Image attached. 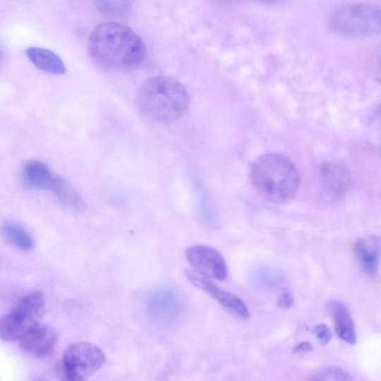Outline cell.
<instances>
[{
  "label": "cell",
  "mask_w": 381,
  "mask_h": 381,
  "mask_svg": "<svg viewBox=\"0 0 381 381\" xmlns=\"http://www.w3.org/2000/svg\"><path fill=\"white\" fill-rule=\"evenodd\" d=\"M320 182L324 195L329 200L339 202L344 200L349 192L351 175L341 163L331 162L321 168Z\"/></svg>",
  "instance_id": "30bf717a"
},
{
  "label": "cell",
  "mask_w": 381,
  "mask_h": 381,
  "mask_svg": "<svg viewBox=\"0 0 381 381\" xmlns=\"http://www.w3.org/2000/svg\"><path fill=\"white\" fill-rule=\"evenodd\" d=\"M294 303V298L292 294L288 291L284 290L279 296L278 301V306L281 308H290Z\"/></svg>",
  "instance_id": "7402d4cb"
},
{
  "label": "cell",
  "mask_w": 381,
  "mask_h": 381,
  "mask_svg": "<svg viewBox=\"0 0 381 381\" xmlns=\"http://www.w3.org/2000/svg\"><path fill=\"white\" fill-rule=\"evenodd\" d=\"M253 282L258 288L265 291H274L284 286L285 278L279 270L263 267L255 271Z\"/></svg>",
  "instance_id": "ac0fdd59"
},
{
  "label": "cell",
  "mask_w": 381,
  "mask_h": 381,
  "mask_svg": "<svg viewBox=\"0 0 381 381\" xmlns=\"http://www.w3.org/2000/svg\"><path fill=\"white\" fill-rule=\"evenodd\" d=\"M44 306L42 292L34 291L25 295L17 306L0 320V339L7 342L20 340L38 322Z\"/></svg>",
  "instance_id": "5b68a950"
},
{
  "label": "cell",
  "mask_w": 381,
  "mask_h": 381,
  "mask_svg": "<svg viewBox=\"0 0 381 381\" xmlns=\"http://www.w3.org/2000/svg\"><path fill=\"white\" fill-rule=\"evenodd\" d=\"M186 275L195 287L210 296L231 314L243 320L249 319V309L238 296L222 289L211 279L200 276L193 270H186Z\"/></svg>",
  "instance_id": "9c48e42d"
},
{
  "label": "cell",
  "mask_w": 381,
  "mask_h": 381,
  "mask_svg": "<svg viewBox=\"0 0 381 381\" xmlns=\"http://www.w3.org/2000/svg\"><path fill=\"white\" fill-rule=\"evenodd\" d=\"M104 362L103 351L85 342L68 346L63 356L64 370L71 381H87L90 375L102 368Z\"/></svg>",
  "instance_id": "8992f818"
},
{
  "label": "cell",
  "mask_w": 381,
  "mask_h": 381,
  "mask_svg": "<svg viewBox=\"0 0 381 381\" xmlns=\"http://www.w3.org/2000/svg\"><path fill=\"white\" fill-rule=\"evenodd\" d=\"M331 30L340 35L366 37L376 35L380 29V8L371 4H344L331 12Z\"/></svg>",
  "instance_id": "277c9868"
},
{
  "label": "cell",
  "mask_w": 381,
  "mask_h": 381,
  "mask_svg": "<svg viewBox=\"0 0 381 381\" xmlns=\"http://www.w3.org/2000/svg\"><path fill=\"white\" fill-rule=\"evenodd\" d=\"M92 59L108 70H127L137 66L145 56L141 37L126 25L102 23L91 33L88 44Z\"/></svg>",
  "instance_id": "6da1fadb"
},
{
  "label": "cell",
  "mask_w": 381,
  "mask_h": 381,
  "mask_svg": "<svg viewBox=\"0 0 381 381\" xmlns=\"http://www.w3.org/2000/svg\"><path fill=\"white\" fill-rule=\"evenodd\" d=\"M21 348L37 358L51 355L58 343V335L50 326L37 322L20 339Z\"/></svg>",
  "instance_id": "8fae6325"
},
{
  "label": "cell",
  "mask_w": 381,
  "mask_h": 381,
  "mask_svg": "<svg viewBox=\"0 0 381 381\" xmlns=\"http://www.w3.org/2000/svg\"><path fill=\"white\" fill-rule=\"evenodd\" d=\"M314 332L322 345H327L331 341L332 334L327 325L320 324L315 328Z\"/></svg>",
  "instance_id": "44dd1931"
},
{
  "label": "cell",
  "mask_w": 381,
  "mask_h": 381,
  "mask_svg": "<svg viewBox=\"0 0 381 381\" xmlns=\"http://www.w3.org/2000/svg\"><path fill=\"white\" fill-rule=\"evenodd\" d=\"M327 308L334 320L337 336L350 345L356 344V332L348 307L337 299H331Z\"/></svg>",
  "instance_id": "4fadbf2b"
},
{
  "label": "cell",
  "mask_w": 381,
  "mask_h": 381,
  "mask_svg": "<svg viewBox=\"0 0 381 381\" xmlns=\"http://www.w3.org/2000/svg\"><path fill=\"white\" fill-rule=\"evenodd\" d=\"M132 3L127 1H100L98 8L109 16H125L128 15L132 8Z\"/></svg>",
  "instance_id": "ffe728a7"
},
{
  "label": "cell",
  "mask_w": 381,
  "mask_h": 381,
  "mask_svg": "<svg viewBox=\"0 0 381 381\" xmlns=\"http://www.w3.org/2000/svg\"><path fill=\"white\" fill-rule=\"evenodd\" d=\"M54 176L49 168L42 161L30 160L25 163L23 168V178L30 187L40 189H51Z\"/></svg>",
  "instance_id": "2e32d148"
},
{
  "label": "cell",
  "mask_w": 381,
  "mask_h": 381,
  "mask_svg": "<svg viewBox=\"0 0 381 381\" xmlns=\"http://www.w3.org/2000/svg\"><path fill=\"white\" fill-rule=\"evenodd\" d=\"M181 296L169 288H159L148 294L146 298L147 315L155 322L162 325H171L178 322L183 315Z\"/></svg>",
  "instance_id": "52a82bcc"
},
{
  "label": "cell",
  "mask_w": 381,
  "mask_h": 381,
  "mask_svg": "<svg viewBox=\"0 0 381 381\" xmlns=\"http://www.w3.org/2000/svg\"><path fill=\"white\" fill-rule=\"evenodd\" d=\"M250 181L255 192L266 200L286 204L297 195L301 176L289 157L269 153L258 157L253 163Z\"/></svg>",
  "instance_id": "7a4b0ae2"
},
{
  "label": "cell",
  "mask_w": 381,
  "mask_h": 381,
  "mask_svg": "<svg viewBox=\"0 0 381 381\" xmlns=\"http://www.w3.org/2000/svg\"><path fill=\"white\" fill-rule=\"evenodd\" d=\"M138 104L148 119L160 123H170L186 114L190 95L179 80L167 76H156L147 79L141 86Z\"/></svg>",
  "instance_id": "3957f363"
},
{
  "label": "cell",
  "mask_w": 381,
  "mask_h": 381,
  "mask_svg": "<svg viewBox=\"0 0 381 381\" xmlns=\"http://www.w3.org/2000/svg\"><path fill=\"white\" fill-rule=\"evenodd\" d=\"M353 252L364 274L372 279L376 278L380 267V238L372 235L359 238L353 243Z\"/></svg>",
  "instance_id": "7c38bea8"
},
{
  "label": "cell",
  "mask_w": 381,
  "mask_h": 381,
  "mask_svg": "<svg viewBox=\"0 0 381 381\" xmlns=\"http://www.w3.org/2000/svg\"><path fill=\"white\" fill-rule=\"evenodd\" d=\"M186 257L193 270L200 276L217 281H224L227 278L225 258L216 248L208 245H194L186 250Z\"/></svg>",
  "instance_id": "ba28073f"
},
{
  "label": "cell",
  "mask_w": 381,
  "mask_h": 381,
  "mask_svg": "<svg viewBox=\"0 0 381 381\" xmlns=\"http://www.w3.org/2000/svg\"><path fill=\"white\" fill-rule=\"evenodd\" d=\"M51 190L68 210L76 213H83L87 210V204L85 198L69 181L61 176H54Z\"/></svg>",
  "instance_id": "5bb4252c"
},
{
  "label": "cell",
  "mask_w": 381,
  "mask_h": 381,
  "mask_svg": "<svg viewBox=\"0 0 381 381\" xmlns=\"http://www.w3.org/2000/svg\"><path fill=\"white\" fill-rule=\"evenodd\" d=\"M310 381H355L349 373L338 367H330L320 371Z\"/></svg>",
  "instance_id": "d6986e66"
},
{
  "label": "cell",
  "mask_w": 381,
  "mask_h": 381,
  "mask_svg": "<svg viewBox=\"0 0 381 381\" xmlns=\"http://www.w3.org/2000/svg\"><path fill=\"white\" fill-rule=\"evenodd\" d=\"M314 348L309 343H302L296 346L294 351L296 353H307L313 351Z\"/></svg>",
  "instance_id": "603a6c76"
},
{
  "label": "cell",
  "mask_w": 381,
  "mask_h": 381,
  "mask_svg": "<svg viewBox=\"0 0 381 381\" xmlns=\"http://www.w3.org/2000/svg\"><path fill=\"white\" fill-rule=\"evenodd\" d=\"M4 57V52L1 47H0V65H1Z\"/></svg>",
  "instance_id": "cb8c5ba5"
},
{
  "label": "cell",
  "mask_w": 381,
  "mask_h": 381,
  "mask_svg": "<svg viewBox=\"0 0 381 381\" xmlns=\"http://www.w3.org/2000/svg\"><path fill=\"white\" fill-rule=\"evenodd\" d=\"M4 236L12 246L22 251H31L35 241L31 234L23 226L16 223H6L3 226Z\"/></svg>",
  "instance_id": "e0dca14e"
},
{
  "label": "cell",
  "mask_w": 381,
  "mask_h": 381,
  "mask_svg": "<svg viewBox=\"0 0 381 381\" xmlns=\"http://www.w3.org/2000/svg\"><path fill=\"white\" fill-rule=\"evenodd\" d=\"M26 56L40 71L58 75L66 72V65L61 58L49 49L30 47L26 50Z\"/></svg>",
  "instance_id": "9a60e30c"
}]
</instances>
